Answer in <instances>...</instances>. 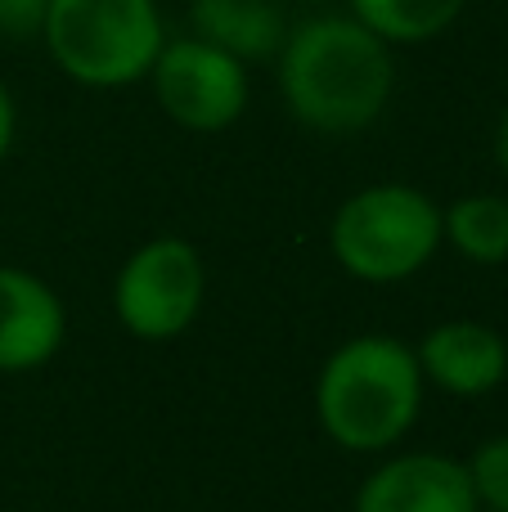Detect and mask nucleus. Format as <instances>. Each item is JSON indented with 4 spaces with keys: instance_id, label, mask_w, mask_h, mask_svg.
Returning a JSON list of instances; mask_svg holds the SVG:
<instances>
[{
    "instance_id": "obj_14",
    "label": "nucleus",
    "mask_w": 508,
    "mask_h": 512,
    "mask_svg": "<svg viewBox=\"0 0 508 512\" xmlns=\"http://www.w3.org/2000/svg\"><path fill=\"white\" fill-rule=\"evenodd\" d=\"M50 0H0V36L5 41H41Z\"/></svg>"
},
{
    "instance_id": "obj_12",
    "label": "nucleus",
    "mask_w": 508,
    "mask_h": 512,
    "mask_svg": "<svg viewBox=\"0 0 508 512\" xmlns=\"http://www.w3.org/2000/svg\"><path fill=\"white\" fill-rule=\"evenodd\" d=\"M441 239L473 265L508 261V198L504 194H464L441 207Z\"/></svg>"
},
{
    "instance_id": "obj_11",
    "label": "nucleus",
    "mask_w": 508,
    "mask_h": 512,
    "mask_svg": "<svg viewBox=\"0 0 508 512\" xmlns=\"http://www.w3.org/2000/svg\"><path fill=\"white\" fill-rule=\"evenodd\" d=\"M468 0H347V14L383 36L392 50L428 45L464 18Z\"/></svg>"
},
{
    "instance_id": "obj_3",
    "label": "nucleus",
    "mask_w": 508,
    "mask_h": 512,
    "mask_svg": "<svg viewBox=\"0 0 508 512\" xmlns=\"http://www.w3.org/2000/svg\"><path fill=\"white\" fill-rule=\"evenodd\" d=\"M446 248L441 239V203L419 185L383 180L365 185L333 212L329 252L351 279L387 288L428 270Z\"/></svg>"
},
{
    "instance_id": "obj_2",
    "label": "nucleus",
    "mask_w": 508,
    "mask_h": 512,
    "mask_svg": "<svg viewBox=\"0 0 508 512\" xmlns=\"http://www.w3.org/2000/svg\"><path fill=\"white\" fill-rule=\"evenodd\" d=\"M414 346L392 333H360L333 346L315 378L320 432L347 454H387L410 436L423 409Z\"/></svg>"
},
{
    "instance_id": "obj_7",
    "label": "nucleus",
    "mask_w": 508,
    "mask_h": 512,
    "mask_svg": "<svg viewBox=\"0 0 508 512\" xmlns=\"http://www.w3.org/2000/svg\"><path fill=\"white\" fill-rule=\"evenodd\" d=\"M351 512H482L464 459L405 450L383 459L356 490Z\"/></svg>"
},
{
    "instance_id": "obj_1",
    "label": "nucleus",
    "mask_w": 508,
    "mask_h": 512,
    "mask_svg": "<svg viewBox=\"0 0 508 512\" xmlns=\"http://www.w3.org/2000/svg\"><path fill=\"white\" fill-rule=\"evenodd\" d=\"M288 117L315 135H360L396 95V50L351 14H311L288 27L275 54Z\"/></svg>"
},
{
    "instance_id": "obj_16",
    "label": "nucleus",
    "mask_w": 508,
    "mask_h": 512,
    "mask_svg": "<svg viewBox=\"0 0 508 512\" xmlns=\"http://www.w3.org/2000/svg\"><path fill=\"white\" fill-rule=\"evenodd\" d=\"M491 149H495V167L508 176V108L500 113V122H495V140H491Z\"/></svg>"
},
{
    "instance_id": "obj_4",
    "label": "nucleus",
    "mask_w": 508,
    "mask_h": 512,
    "mask_svg": "<svg viewBox=\"0 0 508 512\" xmlns=\"http://www.w3.org/2000/svg\"><path fill=\"white\" fill-rule=\"evenodd\" d=\"M41 41L54 68L77 86H140L167 45L162 0H50Z\"/></svg>"
},
{
    "instance_id": "obj_13",
    "label": "nucleus",
    "mask_w": 508,
    "mask_h": 512,
    "mask_svg": "<svg viewBox=\"0 0 508 512\" xmlns=\"http://www.w3.org/2000/svg\"><path fill=\"white\" fill-rule=\"evenodd\" d=\"M468 481L482 512H508V432L482 441L473 454L464 459Z\"/></svg>"
},
{
    "instance_id": "obj_8",
    "label": "nucleus",
    "mask_w": 508,
    "mask_h": 512,
    "mask_svg": "<svg viewBox=\"0 0 508 512\" xmlns=\"http://www.w3.org/2000/svg\"><path fill=\"white\" fill-rule=\"evenodd\" d=\"M414 360L428 387L459 400L491 396L508 378V342L500 328L482 319H446L428 328L423 342L414 346Z\"/></svg>"
},
{
    "instance_id": "obj_17",
    "label": "nucleus",
    "mask_w": 508,
    "mask_h": 512,
    "mask_svg": "<svg viewBox=\"0 0 508 512\" xmlns=\"http://www.w3.org/2000/svg\"><path fill=\"white\" fill-rule=\"evenodd\" d=\"M185 5H189V0H185Z\"/></svg>"
},
{
    "instance_id": "obj_9",
    "label": "nucleus",
    "mask_w": 508,
    "mask_h": 512,
    "mask_svg": "<svg viewBox=\"0 0 508 512\" xmlns=\"http://www.w3.org/2000/svg\"><path fill=\"white\" fill-rule=\"evenodd\" d=\"M68 337L63 297L23 265H0V373H32Z\"/></svg>"
},
{
    "instance_id": "obj_6",
    "label": "nucleus",
    "mask_w": 508,
    "mask_h": 512,
    "mask_svg": "<svg viewBox=\"0 0 508 512\" xmlns=\"http://www.w3.org/2000/svg\"><path fill=\"white\" fill-rule=\"evenodd\" d=\"M149 90L158 108L194 135L230 131L252 99V72L221 45L203 36H167L149 68Z\"/></svg>"
},
{
    "instance_id": "obj_5",
    "label": "nucleus",
    "mask_w": 508,
    "mask_h": 512,
    "mask_svg": "<svg viewBox=\"0 0 508 512\" xmlns=\"http://www.w3.org/2000/svg\"><path fill=\"white\" fill-rule=\"evenodd\" d=\"M207 297V265L180 234L140 243L113 274V315L140 342H176Z\"/></svg>"
},
{
    "instance_id": "obj_15",
    "label": "nucleus",
    "mask_w": 508,
    "mask_h": 512,
    "mask_svg": "<svg viewBox=\"0 0 508 512\" xmlns=\"http://www.w3.org/2000/svg\"><path fill=\"white\" fill-rule=\"evenodd\" d=\"M14 126H18V108H14V95H9L5 77H0V162L14 149Z\"/></svg>"
},
{
    "instance_id": "obj_10",
    "label": "nucleus",
    "mask_w": 508,
    "mask_h": 512,
    "mask_svg": "<svg viewBox=\"0 0 508 512\" xmlns=\"http://www.w3.org/2000/svg\"><path fill=\"white\" fill-rule=\"evenodd\" d=\"M194 36L221 45L239 63H275L288 18L275 0H189Z\"/></svg>"
}]
</instances>
